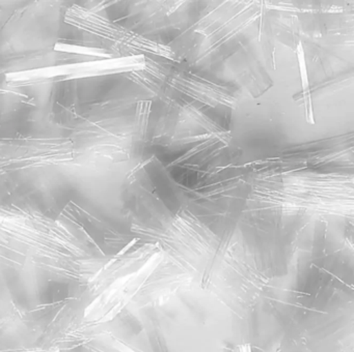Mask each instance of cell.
<instances>
[{
	"mask_svg": "<svg viewBox=\"0 0 354 352\" xmlns=\"http://www.w3.org/2000/svg\"><path fill=\"white\" fill-rule=\"evenodd\" d=\"M298 61H299L300 75H301L302 87H304V99L306 105V120L308 124H314V112H313L312 99H310V87H308V72H306V60H304V48L301 43L297 47Z\"/></svg>",
	"mask_w": 354,
	"mask_h": 352,
	"instance_id": "6da1fadb",
	"label": "cell"
}]
</instances>
